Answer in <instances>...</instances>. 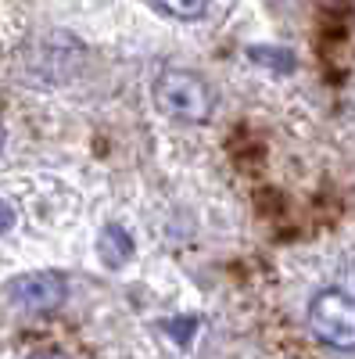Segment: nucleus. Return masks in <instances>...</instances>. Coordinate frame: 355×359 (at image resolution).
Returning a JSON list of instances; mask_svg holds the SVG:
<instances>
[{
    "mask_svg": "<svg viewBox=\"0 0 355 359\" xmlns=\"http://www.w3.org/2000/svg\"><path fill=\"white\" fill-rule=\"evenodd\" d=\"M133 252H137L133 237H130L123 226H118V223H108V226L101 230V237H97V255H101L104 266L123 269V266L133 259Z\"/></svg>",
    "mask_w": 355,
    "mask_h": 359,
    "instance_id": "20e7f679",
    "label": "nucleus"
},
{
    "mask_svg": "<svg viewBox=\"0 0 355 359\" xmlns=\"http://www.w3.org/2000/svg\"><path fill=\"white\" fill-rule=\"evenodd\" d=\"M69 298V284L57 269H36V273H25L11 284V302L33 316H50L65 306Z\"/></svg>",
    "mask_w": 355,
    "mask_h": 359,
    "instance_id": "7ed1b4c3",
    "label": "nucleus"
},
{
    "mask_svg": "<svg viewBox=\"0 0 355 359\" xmlns=\"http://www.w3.org/2000/svg\"><path fill=\"white\" fill-rule=\"evenodd\" d=\"M155 4L165 15L180 18V22H194V18H201L204 11H209V0H155Z\"/></svg>",
    "mask_w": 355,
    "mask_h": 359,
    "instance_id": "423d86ee",
    "label": "nucleus"
},
{
    "mask_svg": "<svg viewBox=\"0 0 355 359\" xmlns=\"http://www.w3.org/2000/svg\"><path fill=\"white\" fill-rule=\"evenodd\" d=\"M0 147H4V126H0Z\"/></svg>",
    "mask_w": 355,
    "mask_h": 359,
    "instance_id": "9d476101",
    "label": "nucleus"
},
{
    "mask_svg": "<svg viewBox=\"0 0 355 359\" xmlns=\"http://www.w3.org/2000/svg\"><path fill=\"white\" fill-rule=\"evenodd\" d=\"M197 327H201V320H197V316H172V320H165V334L183 348V345H190V341H194Z\"/></svg>",
    "mask_w": 355,
    "mask_h": 359,
    "instance_id": "0eeeda50",
    "label": "nucleus"
},
{
    "mask_svg": "<svg viewBox=\"0 0 355 359\" xmlns=\"http://www.w3.org/2000/svg\"><path fill=\"white\" fill-rule=\"evenodd\" d=\"M248 57L255 65H265L273 72H294V54L284 47H248Z\"/></svg>",
    "mask_w": 355,
    "mask_h": 359,
    "instance_id": "39448f33",
    "label": "nucleus"
},
{
    "mask_svg": "<svg viewBox=\"0 0 355 359\" xmlns=\"http://www.w3.org/2000/svg\"><path fill=\"white\" fill-rule=\"evenodd\" d=\"M309 331L337 352H355V294L341 287L316 291L309 302Z\"/></svg>",
    "mask_w": 355,
    "mask_h": 359,
    "instance_id": "f03ea898",
    "label": "nucleus"
},
{
    "mask_svg": "<svg viewBox=\"0 0 355 359\" xmlns=\"http://www.w3.org/2000/svg\"><path fill=\"white\" fill-rule=\"evenodd\" d=\"M29 359H69V355H62V352H54V348H36Z\"/></svg>",
    "mask_w": 355,
    "mask_h": 359,
    "instance_id": "1a4fd4ad",
    "label": "nucleus"
},
{
    "mask_svg": "<svg viewBox=\"0 0 355 359\" xmlns=\"http://www.w3.org/2000/svg\"><path fill=\"white\" fill-rule=\"evenodd\" d=\"M15 226V208L8 201H0V233H8Z\"/></svg>",
    "mask_w": 355,
    "mask_h": 359,
    "instance_id": "6e6552de",
    "label": "nucleus"
},
{
    "mask_svg": "<svg viewBox=\"0 0 355 359\" xmlns=\"http://www.w3.org/2000/svg\"><path fill=\"white\" fill-rule=\"evenodd\" d=\"M155 101L176 123H209L216 111V94L209 79L187 69H165L155 83Z\"/></svg>",
    "mask_w": 355,
    "mask_h": 359,
    "instance_id": "f257e3e1",
    "label": "nucleus"
}]
</instances>
